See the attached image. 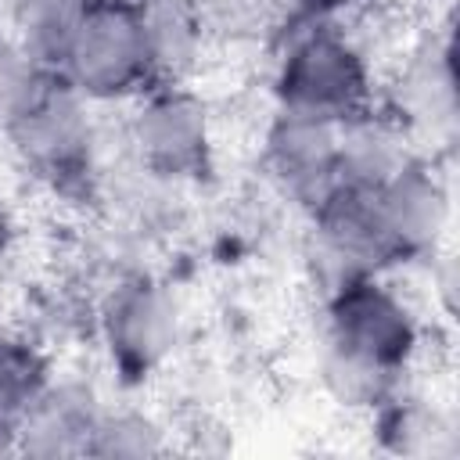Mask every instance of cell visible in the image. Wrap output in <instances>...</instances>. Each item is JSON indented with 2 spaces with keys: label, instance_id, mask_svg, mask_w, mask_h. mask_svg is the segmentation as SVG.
Returning <instances> with one entry per match:
<instances>
[{
  "label": "cell",
  "instance_id": "obj_12",
  "mask_svg": "<svg viewBox=\"0 0 460 460\" xmlns=\"http://www.w3.org/2000/svg\"><path fill=\"white\" fill-rule=\"evenodd\" d=\"M151 79H183L205 47V22L190 0H140Z\"/></svg>",
  "mask_w": 460,
  "mask_h": 460
},
{
  "label": "cell",
  "instance_id": "obj_13",
  "mask_svg": "<svg viewBox=\"0 0 460 460\" xmlns=\"http://www.w3.org/2000/svg\"><path fill=\"white\" fill-rule=\"evenodd\" d=\"M93 0H14L11 29L14 43L47 72H61L65 54Z\"/></svg>",
  "mask_w": 460,
  "mask_h": 460
},
{
  "label": "cell",
  "instance_id": "obj_20",
  "mask_svg": "<svg viewBox=\"0 0 460 460\" xmlns=\"http://www.w3.org/2000/svg\"><path fill=\"white\" fill-rule=\"evenodd\" d=\"M316 7H349V4H363V0H313Z\"/></svg>",
  "mask_w": 460,
  "mask_h": 460
},
{
  "label": "cell",
  "instance_id": "obj_17",
  "mask_svg": "<svg viewBox=\"0 0 460 460\" xmlns=\"http://www.w3.org/2000/svg\"><path fill=\"white\" fill-rule=\"evenodd\" d=\"M165 428L144 410H104L90 442V456H158L165 453Z\"/></svg>",
  "mask_w": 460,
  "mask_h": 460
},
{
  "label": "cell",
  "instance_id": "obj_15",
  "mask_svg": "<svg viewBox=\"0 0 460 460\" xmlns=\"http://www.w3.org/2000/svg\"><path fill=\"white\" fill-rule=\"evenodd\" d=\"M395 122L406 129L453 126V68L438 54H420L395 83Z\"/></svg>",
  "mask_w": 460,
  "mask_h": 460
},
{
  "label": "cell",
  "instance_id": "obj_3",
  "mask_svg": "<svg viewBox=\"0 0 460 460\" xmlns=\"http://www.w3.org/2000/svg\"><path fill=\"white\" fill-rule=\"evenodd\" d=\"M327 345L402 374L420 349V320L377 273H352L331 288Z\"/></svg>",
  "mask_w": 460,
  "mask_h": 460
},
{
  "label": "cell",
  "instance_id": "obj_19",
  "mask_svg": "<svg viewBox=\"0 0 460 460\" xmlns=\"http://www.w3.org/2000/svg\"><path fill=\"white\" fill-rule=\"evenodd\" d=\"M14 241H18V212H14L11 198L0 190V259L14 248Z\"/></svg>",
  "mask_w": 460,
  "mask_h": 460
},
{
  "label": "cell",
  "instance_id": "obj_7",
  "mask_svg": "<svg viewBox=\"0 0 460 460\" xmlns=\"http://www.w3.org/2000/svg\"><path fill=\"white\" fill-rule=\"evenodd\" d=\"M313 223H316V244L338 270V280L352 273H381L385 266L402 262L385 226L377 194L367 187L334 183L313 205Z\"/></svg>",
  "mask_w": 460,
  "mask_h": 460
},
{
  "label": "cell",
  "instance_id": "obj_2",
  "mask_svg": "<svg viewBox=\"0 0 460 460\" xmlns=\"http://www.w3.org/2000/svg\"><path fill=\"white\" fill-rule=\"evenodd\" d=\"M86 101H119L151 79L140 7L133 0H93L58 72Z\"/></svg>",
  "mask_w": 460,
  "mask_h": 460
},
{
  "label": "cell",
  "instance_id": "obj_6",
  "mask_svg": "<svg viewBox=\"0 0 460 460\" xmlns=\"http://www.w3.org/2000/svg\"><path fill=\"white\" fill-rule=\"evenodd\" d=\"M101 334L111 367L129 381L155 374L176 349L180 320L172 298L147 280H129L111 291L101 313Z\"/></svg>",
  "mask_w": 460,
  "mask_h": 460
},
{
  "label": "cell",
  "instance_id": "obj_16",
  "mask_svg": "<svg viewBox=\"0 0 460 460\" xmlns=\"http://www.w3.org/2000/svg\"><path fill=\"white\" fill-rule=\"evenodd\" d=\"M320 385L334 406L352 410V413H374L377 406H385L399 392V374L323 341Z\"/></svg>",
  "mask_w": 460,
  "mask_h": 460
},
{
  "label": "cell",
  "instance_id": "obj_14",
  "mask_svg": "<svg viewBox=\"0 0 460 460\" xmlns=\"http://www.w3.org/2000/svg\"><path fill=\"white\" fill-rule=\"evenodd\" d=\"M381 446L399 456H453L456 453V424L446 410L431 406L428 399L392 395L385 406L374 410Z\"/></svg>",
  "mask_w": 460,
  "mask_h": 460
},
{
  "label": "cell",
  "instance_id": "obj_1",
  "mask_svg": "<svg viewBox=\"0 0 460 460\" xmlns=\"http://www.w3.org/2000/svg\"><path fill=\"white\" fill-rule=\"evenodd\" d=\"M273 93L277 108L345 122L370 108V61L345 32L316 25L291 36L277 61Z\"/></svg>",
  "mask_w": 460,
  "mask_h": 460
},
{
  "label": "cell",
  "instance_id": "obj_5",
  "mask_svg": "<svg viewBox=\"0 0 460 460\" xmlns=\"http://www.w3.org/2000/svg\"><path fill=\"white\" fill-rule=\"evenodd\" d=\"M129 144L140 165L151 169L155 176H169V180L198 176L212 155L208 104L183 86H162L147 93L133 111Z\"/></svg>",
  "mask_w": 460,
  "mask_h": 460
},
{
  "label": "cell",
  "instance_id": "obj_4",
  "mask_svg": "<svg viewBox=\"0 0 460 460\" xmlns=\"http://www.w3.org/2000/svg\"><path fill=\"white\" fill-rule=\"evenodd\" d=\"M14 155L50 183H72L93 158L90 101L68 79H47L43 93L7 133Z\"/></svg>",
  "mask_w": 460,
  "mask_h": 460
},
{
  "label": "cell",
  "instance_id": "obj_9",
  "mask_svg": "<svg viewBox=\"0 0 460 460\" xmlns=\"http://www.w3.org/2000/svg\"><path fill=\"white\" fill-rule=\"evenodd\" d=\"M104 402L90 381L58 377L40 381L29 395L22 428H18V453L25 456H90L93 431L101 424Z\"/></svg>",
  "mask_w": 460,
  "mask_h": 460
},
{
  "label": "cell",
  "instance_id": "obj_11",
  "mask_svg": "<svg viewBox=\"0 0 460 460\" xmlns=\"http://www.w3.org/2000/svg\"><path fill=\"white\" fill-rule=\"evenodd\" d=\"M410 155L406 133L395 119L374 115L370 108L338 122V180L334 183H352L377 190Z\"/></svg>",
  "mask_w": 460,
  "mask_h": 460
},
{
  "label": "cell",
  "instance_id": "obj_8",
  "mask_svg": "<svg viewBox=\"0 0 460 460\" xmlns=\"http://www.w3.org/2000/svg\"><path fill=\"white\" fill-rule=\"evenodd\" d=\"M262 151H266L270 176L309 208L338 180V122L334 119L277 108L266 129Z\"/></svg>",
  "mask_w": 460,
  "mask_h": 460
},
{
  "label": "cell",
  "instance_id": "obj_10",
  "mask_svg": "<svg viewBox=\"0 0 460 460\" xmlns=\"http://www.w3.org/2000/svg\"><path fill=\"white\" fill-rule=\"evenodd\" d=\"M374 194L399 259H420L438 248L449 226V190L428 162L406 158Z\"/></svg>",
  "mask_w": 460,
  "mask_h": 460
},
{
  "label": "cell",
  "instance_id": "obj_18",
  "mask_svg": "<svg viewBox=\"0 0 460 460\" xmlns=\"http://www.w3.org/2000/svg\"><path fill=\"white\" fill-rule=\"evenodd\" d=\"M50 72L36 65L14 40H0V133L7 137L11 126L32 108L43 93Z\"/></svg>",
  "mask_w": 460,
  "mask_h": 460
}]
</instances>
